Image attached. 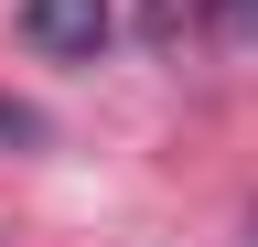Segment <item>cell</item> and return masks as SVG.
<instances>
[{
  "instance_id": "cell-1",
  "label": "cell",
  "mask_w": 258,
  "mask_h": 247,
  "mask_svg": "<svg viewBox=\"0 0 258 247\" xmlns=\"http://www.w3.org/2000/svg\"><path fill=\"white\" fill-rule=\"evenodd\" d=\"M22 33L54 54V65H86L108 43V0H22Z\"/></svg>"
},
{
  "instance_id": "cell-2",
  "label": "cell",
  "mask_w": 258,
  "mask_h": 247,
  "mask_svg": "<svg viewBox=\"0 0 258 247\" xmlns=\"http://www.w3.org/2000/svg\"><path fill=\"white\" fill-rule=\"evenodd\" d=\"M215 11H247V0H215Z\"/></svg>"
}]
</instances>
